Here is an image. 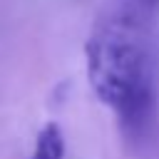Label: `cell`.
Wrapping results in <instances>:
<instances>
[{
  "mask_svg": "<svg viewBox=\"0 0 159 159\" xmlns=\"http://www.w3.org/2000/svg\"><path fill=\"white\" fill-rule=\"evenodd\" d=\"M159 0H109L87 45V80L129 132L154 112V20Z\"/></svg>",
  "mask_w": 159,
  "mask_h": 159,
  "instance_id": "cell-1",
  "label": "cell"
},
{
  "mask_svg": "<svg viewBox=\"0 0 159 159\" xmlns=\"http://www.w3.org/2000/svg\"><path fill=\"white\" fill-rule=\"evenodd\" d=\"M30 159H65V137L55 122L42 127Z\"/></svg>",
  "mask_w": 159,
  "mask_h": 159,
  "instance_id": "cell-2",
  "label": "cell"
}]
</instances>
